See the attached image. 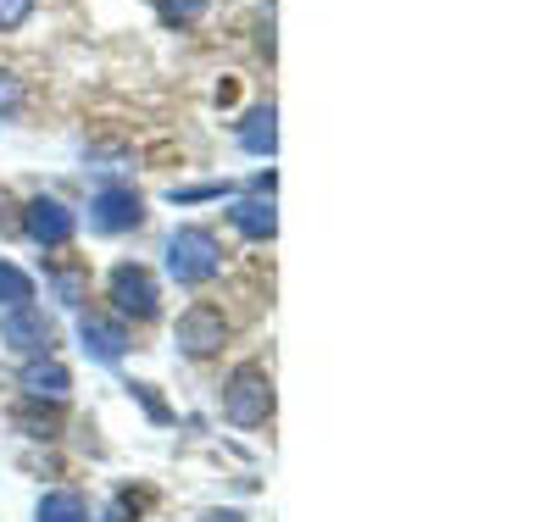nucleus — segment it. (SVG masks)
Listing matches in <instances>:
<instances>
[{"label":"nucleus","instance_id":"nucleus-14","mask_svg":"<svg viewBox=\"0 0 556 522\" xmlns=\"http://www.w3.org/2000/svg\"><path fill=\"white\" fill-rule=\"evenodd\" d=\"M34 301V278L23 272V267H12V262H0V306H28Z\"/></svg>","mask_w":556,"mask_h":522},{"label":"nucleus","instance_id":"nucleus-17","mask_svg":"<svg viewBox=\"0 0 556 522\" xmlns=\"http://www.w3.org/2000/svg\"><path fill=\"white\" fill-rule=\"evenodd\" d=\"M28 12H34V0H0V34H7V28H23Z\"/></svg>","mask_w":556,"mask_h":522},{"label":"nucleus","instance_id":"nucleus-12","mask_svg":"<svg viewBox=\"0 0 556 522\" xmlns=\"http://www.w3.org/2000/svg\"><path fill=\"white\" fill-rule=\"evenodd\" d=\"M12 422H17L28 440H56V434H62V411H56V406L45 411L39 400H23V406L12 411Z\"/></svg>","mask_w":556,"mask_h":522},{"label":"nucleus","instance_id":"nucleus-9","mask_svg":"<svg viewBox=\"0 0 556 522\" xmlns=\"http://www.w3.org/2000/svg\"><path fill=\"white\" fill-rule=\"evenodd\" d=\"M23 395H28V400H51V406H62V400H67V367L51 361V356L28 361V367H23Z\"/></svg>","mask_w":556,"mask_h":522},{"label":"nucleus","instance_id":"nucleus-20","mask_svg":"<svg viewBox=\"0 0 556 522\" xmlns=\"http://www.w3.org/2000/svg\"><path fill=\"white\" fill-rule=\"evenodd\" d=\"M146 506V495H117V506L106 511V522H128V511H139Z\"/></svg>","mask_w":556,"mask_h":522},{"label":"nucleus","instance_id":"nucleus-6","mask_svg":"<svg viewBox=\"0 0 556 522\" xmlns=\"http://www.w3.org/2000/svg\"><path fill=\"white\" fill-rule=\"evenodd\" d=\"M89 222H96V233H128V228L146 222V201H139L134 189L112 183L96 195V206H89Z\"/></svg>","mask_w":556,"mask_h":522},{"label":"nucleus","instance_id":"nucleus-21","mask_svg":"<svg viewBox=\"0 0 556 522\" xmlns=\"http://www.w3.org/2000/svg\"><path fill=\"white\" fill-rule=\"evenodd\" d=\"M56 290H62V301H78L84 295V278L78 272H56Z\"/></svg>","mask_w":556,"mask_h":522},{"label":"nucleus","instance_id":"nucleus-19","mask_svg":"<svg viewBox=\"0 0 556 522\" xmlns=\"http://www.w3.org/2000/svg\"><path fill=\"white\" fill-rule=\"evenodd\" d=\"M134 395H139V406H146V411H151L156 422H173V411H167V406L156 400V390H151V384H134Z\"/></svg>","mask_w":556,"mask_h":522},{"label":"nucleus","instance_id":"nucleus-16","mask_svg":"<svg viewBox=\"0 0 556 522\" xmlns=\"http://www.w3.org/2000/svg\"><path fill=\"white\" fill-rule=\"evenodd\" d=\"M17 106H23V78L0 67V117H7V112H17Z\"/></svg>","mask_w":556,"mask_h":522},{"label":"nucleus","instance_id":"nucleus-8","mask_svg":"<svg viewBox=\"0 0 556 522\" xmlns=\"http://www.w3.org/2000/svg\"><path fill=\"white\" fill-rule=\"evenodd\" d=\"M78 340H84V351L96 356V361H117V356L128 351L123 322H112V317H101V311H84V317H78Z\"/></svg>","mask_w":556,"mask_h":522},{"label":"nucleus","instance_id":"nucleus-5","mask_svg":"<svg viewBox=\"0 0 556 522\" xmlns=\"http://www.w3.org/2000/svg\"><path fill=\"white\" fill-rule=\"evenodd\" d=\"M0 340H7L12 351L39 356V351H51V345H56V322L45 317L39 306H12L7 317H0Z\"/></svg>","mask_w":556,"mask_h":522},{"label":"nucleus","instance_id":"nucleus-18","mask_svg":"<svg viewBox=\"0 0 556 522\" xmlns=\"http://www.w3.org/2000/svg\"><path fill=\"white\" fill-rule=\"evenodd\" d=\"M228 183H195V189H173V201L178 206H190V201H212V195H223Z\"/></svg>","mask_w":556,"mask_h":522},{"label":"nucleus","instance_id":"nucleus-15","mask_svg":"<svg viewBox=\"0 0 556 522\" xmlns=\"http://www.w3.org/2000/svg\"><path fill=\"white\" fill-rule=\"evenodd\" d=\"M201 12H206V0H156V17L167 28H190V23H201Z\"/></svg>","mask_w":556,"mask_h":522},{"label":"nucleus","instance_id":"nucleus-22","mask_svg":"<svg viewBox=\"0 0 556 522\" xmlns=\"http://www.w3.org/2000/svg\"><path fill=\"white\" fill-rule=\"evenodd\" d=\"M201 522H245L240 511H212V517H201Z\"/></svg>","mask_w":556,"mask_h":522},{"label":"nucleus","instance_id":"nucleus-10","mask_svg":"<svg viewBox=\"0 0 556 522\" xmlns=\"http://www.w3.org/2000/svg\"><path fill=\"white\" fill-rule=\"evenodd\" d=\"M240 145H245L251 156H273V145H278V112H273V106H251V112H245Z\"/></svg>","mask_w":556,"mask_h":522},{"label":"nucleus","instance_id":"nucleus-3","mask_svg":"<svg viewBox=\"0 0 556 522\" xmlns=\"http://www.w3.org/2000/svg\"><path fill=\"white\" fill-rule=\"evenodd\" d=\"M223 340H228V317L212 301H195L190 311L178 317V328H173V345L184 356H212V351H223Z\"/></svg>","mask_w":556,"mask_h":522},{"label":"nucleus","instance_id":"nucleus-7","mask_svg":"<svg viewBox=\"0 0 556 522\" xmlns=\"http://www.w3.org/2000/svg\"><path fill=\"white\" fill-rule=\"evenodd\" d=\"M23 228H28V240H39L45 251H51V245H67L73 240V212L62 201H51V195H39V201H28Z\"/></svg>","mask_w":556,"mask_h":522},{"label":"nucleus","instance_id":"nucleus-11","mask_svg":"<svg viewBox=\"0 0 556 522\" xmlns=\"http://www.w3.org/2000/svg\"><path fill=\"white\" fill-rule=\"evenodd\" d=\"M228 217H235V228L245 233V240H273V233H278V212H273V201H240Z\"/></svg>","mask_w":556,"mask_h":522},{"label":"nucleus","instance_id":"nucleus-1","mask_svg":"<svg viewBox=\"0 0 556 522\" xmlns=\"http://www.w3.org/2000/svg\"><path fill=\"white\" fill-rule=\"evenodd\" d=\"M223 417L235 422V429H256V422L273 417V378L267 367L245 361L228 372V384H223Z\"/></svg>","mask_w":556,"mask_h":522},{"label":"nucleus","instance_id":"nucleus-2","mask_svg":"<svg viewBox=\"0 0 556 522\" xmlns=\"http://www.w3.org/2000/svg\"><path fill=\"white\" fill-rule=\"evenodd\" d=\"M167 272L184 283V290L212 283L223 272V245L212 240L206 228H173V240H167Z\"/></svg>","mask_w":556,"mask_h":522},{"label":"nucleus","instance_id":"nucleus-13","mask_svg":"<svg viewBox=\"0 0 556 522\" xmlns=\"http://www.w3.org/2000/svg\"><path fill=\"white\" fill-rule=\"evenodd\" d=\"M39 522H89V506L78 489H51L39 500Z\"/></svg>","mask_w":556,"mask_h":522},{"label":"nucleus","instance_id":"nucleus-4","mask_svg":"<svg viewBox=\"0 0 556 522\" xmlns=\"http://www.w3.org/2000/svg\"><path fill=\"white\" fill-rule=\"evenodd\" d=\"M106 290H112V301H117V311H123V317H134V322L156 317V301H162V290H156L151 267H139V262H123V267H112Z\"/></svg>","mask_w":556,"mask_h":522}]
</instances>
